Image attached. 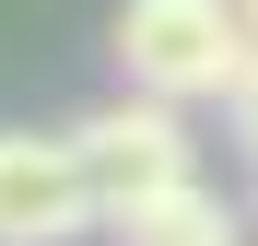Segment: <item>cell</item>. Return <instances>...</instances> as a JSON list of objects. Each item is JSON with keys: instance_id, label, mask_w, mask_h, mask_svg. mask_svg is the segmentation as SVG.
Instances as JSON below:
<instances>
[{"instance_id": "obj_1", "label": "cell", "mask_w": 258, "mask_h": 246, "mask_svg": "<svg viewBox=\"0 0 258 246\" xmlns=\"http://www.w3.org/2000/svg\"><path fill=\"white\" fill-rule=\"evenodd\" d=\"M258 59V24L246 0H117V70L141 94H176V106H223Z\"/></svg>"}, {"instance_id": "obj_2", "label": "cell", "mask_w": 258, "mask_h": 246, "mask_svg": "<svg viewBox=\"0 0 258 246\" xmlns=\"http://www.w3.org/2000/svg\"><path fill=\"white\" fill-rule=\"evenodd\" d=\"M71 141H82V176H94V199H106V223L200 176V141H188V106H176V94H141V82H129L117 106H94V117H82Z\"/></svg>"}, {"instance_id": "obj_3", "label": "cell", "mask_w": 258, "mask_h": 246, "mask_svg": "<svg viewBox=\"0 0 258 246\" xmlns=\"http://www.w3.org/2000/svg\"><path fill=\"white\" fill-rule=\"evenodd\" d=\"M82 223H106L82 141L71 129H0V246H71Z\"/></svg>"}, {"instance_id": "obj_4", "label": "cell", "mask_w": 258, "mask_h": 246, "mask_svg": "<svg viewBox=\"0 0 258 246\" xmlns=\"http://www.w3.org/2000/svg\"><path fill=\"white\" fill-rule=\"evenodd\" d=\"M106 234H117V246H246V223H235L200 176H188V188H164V199H141V211H117Z\"/></svg>"}, {"instance_id": "obj_5", "label": "cell", "mask_w": 258, "mask_h": 246, "mask_svg": "<svg viewBox=\"0 0 258 246\" xmlns=\"http://www.w3.org/2000/svg\"><path fill=\"white\" fill-rule=\"evenodd\" d=\"M223 117H235V141H246V164H258V59H246V82L223 94Z\"/></svg>"}, {"instance_id": "obj_6", "label": "cell", "mask_w": 258, "mask_h": 246, "mask_svg": "<svg viewBox=\"0 0 258 246\" xmlns=\"http://www.w3.org/2000/svg\"><path fill=\"white\" fill-rule=\"evenodd\" d=\"M246 24H258V0H246Z\"/></svg>"}]
</instances>
